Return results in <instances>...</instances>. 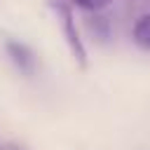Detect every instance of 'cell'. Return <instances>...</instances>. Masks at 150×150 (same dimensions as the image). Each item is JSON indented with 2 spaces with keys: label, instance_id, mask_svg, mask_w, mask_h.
Segmentation results:
<instances>
[{
  "label": "cell",
  "instance_id": "cell-1",
  "mask_svg": "<svg viewBox=\"0 0 150 150\" xmlns=\"http://www.w3.org/2000/svg\"><path fill=\"white\" fill-rule=\"evenodd\" d=\"M54 9L59 14V23H61V30H63V38L68 42V49L73 54V59L77 61L80 68H87V49H84V42L80 38V30L75 26V19H73V9L66 5V2H54Z\"/></svg>",
  "mask_w": 150,
  "mask_h": 150
},
{
  "label": "cell",
  "instance_id": "cell-3",
  "mask_svg": "<svg viewBox=\"0 0 150 150\" xmlns=\"http://www.w3.org/2000/svg\"><path fill=\"white\" fill-rule=\"evenodd\" d=\"M134 42L141 49L150 52V14H143V16L136 19V23H134Z\"/></svg>",
  "mask_w": 150,
  "mask_h": 150
},
{
  "label": "cell",
  "instance_id": "cell-4",
  "mask_svg": "<svg viewBox=\"0 0 150 150\" xmlns=\"http://www.w3.org/2000/svg\"><path fill=\"white\" fill-rule=\"evenodd\" d=\"M77 5H82L84 9H101L108 5V0H75Z\"/></svg>",
  "mask_w": 150,
  "mask_h": 150
},
{
  "label": "cell",
  "instance_id": "cell-2",
  "mask_svg": "<svg viewBox=\"0 0 150 150\" xmlns=\"http://www.w3.org/2000/svg\"><path fill=\"white\" fill-rule=\"evenodd\" d=\"M7 52H9L12 61L19 66V70H21V73H33V68H35V54H33L23 42L7 40Z\"/></svg>",
  "mask_w": 150,
  "mask_h": 150
}]
</instances>
